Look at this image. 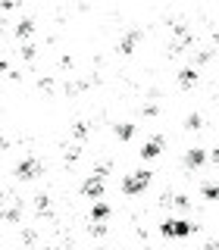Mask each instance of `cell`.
Wrapping results in <instances>:
<instances>
[{
  "label": "cell",
  "mask_w": 219,
  "mask_h": 250,
  "mask_svg": "<svg viewBox=\"0 0 219 250\" xmlns=\"http://www.w3.org/2000/svg\"><path fill=\"white\" fill-rule=\"evenodd\" d=\"M163 238H188V234L194 231L191 222H185V219H166V222L160 225Z\"/></svg>",
  "instance_id": "obj_1"
},
{
  "label": "cell",
  "mask_w": 219,
  "mask_h": 250,
  "mask_svg": "<svg viewBox=\"0 0 219 250\" xmlns=\"http://www.w3.org/2000/svg\"><path fill=\"white\" fill-rule=\"evenodd\" d=\"M147 185H151V172H147V169L131 172L129 178H122V191H125V194H141Z\"/></svg>",
  "instance_id": "obj_2"
},
{
  "label": "cell",
  "mask_w": 219,
  "mask_h": 250,
  "mask_svg": "<svg viewBox=\"0 0 219 250\" xmlns=\"http://www.w3.org/2000/svg\"><path fill=\"white\" fill-rule=\"evenodd\" d=\"M82 194H85V197H91V200H100V197H104V169H97L88 182L82 185Z\"/></svg>",
  "instance_id": "obj_3"
},
{
  "label": "cell",
  "mask_w": 219,
  "mask_h": 250,
  "mask_svg": "<svg viewBox=\"0 0 219 250\" xmlns=\"http://www.w3.org/2000/svg\"><path fill=\"white\" fill-rule=\"evenodd\" d=\"M41 172H44L41 160H22L19 166H16V175H19V178H25V182H28V178H38Z\"/></svg>",
  "instance_id": "obj_4"
},
{
  "label": "cell",
  "mask_w": 219,
  "mask_h": 250,
  "mask_svg": "<svg viewBox=\"0 0 219 250\" xmlns=\"http://www.w3.org/2000/svg\"><path fill=\"white\" fill-rule=\"evenodd\" d=\"M160 150H163V138H153L141 147V156H144V160H153V156H160Z\"/></svg>",
  "instance_id": "obj_5"
},
{
  "label": "cell",
  "mask_w": 219,
  "mask_h": 250,
  "mask_svg": "<svg viewBox=\"0 0 219 250\" xmlns=\"http://www.w3.org/2000/svg\"><path fill=\"white\" fill-rule=\"evenodd\" d=\"M203 160H207V153H203L200 147H194V150H188V153H185V166H188V169L203 166Z\"/></svg>",
  "instance_id": "obj_6"
},
{
  "label": "cell",
  "mask_w": 219,
  "mask_h": 250,
  "mask_svg": "<svg viewBox=\"0 0 219 250\" xmlns=\"http://www.w3.org/2000/svg\"><path fill=\"white\" fill-rule=\"evenodd\" d=\"M138 41H141V31H131V35H125L122 41H119V50H122V53H131Z\"/></svg>",
  "instance_id": "obj_7"
},
{
  "label": "cell",
  "mask_w": 219,
  "mask_h": 250,
  "mask_svg": "<svg viewBox=\"0 0 219 250\" xmlns=\"http://www.w3.org/2000/svg\"><path fill=\"white\" fill-rule=\"evenodd\" d=\"M178 84H182V88H194V84H197V72H194V69H182V72H178Z\"/></svg>",
  "instance_id": "obj_8"
},
{
  "label": "cell",
  "mask_w": 219,
  "mask_h": 250,
  "mask_svg": "<svg viewBox=\"0 0 219 250\" xmlns=\"http://www.w3.org/2000/svg\"><path fill=\"white\" fill-rule=\"evenodd\" d=\"M31 31H35V22H31V19H22L19 25H16V38H28Z\"/></svg>",
  "instance_id": "obj_9"
},
{
  "label": "cell",
  "mask_w": 219,
  "mask_h": 250,
  "mask_svg": "<svg viewBox=\"0 0 219 250\" xmlns=\"http://www.w3.org/2000/svg\"><path fill=\"white\" fill-rule=\"evenodd\" d=\"M107 216H110L107 203H94V207H91V219H97V222H100V219H107Z\"/></svg>",
  "instance_id": "obj_10"
},
{
  "label": "cell",
  "mask_w": 219,
  "mask_h": 250,
  "mask_svg": "<svg viewBox=\"0 0 219 250\" xmlns=\"http://www.w3.org/2000/svg\"><path fill=\"white\" fill-rule=\"evenodd\" d=\"M116 135H119L122 141H129L131 135H135V125H129V122H122V125H116Z\"/></svg>",
  "instance_id": "obj_11"
},
{
  "label": "cell",
  "mask_w": 219,
  "mask_h": 250,
  "mask_svg": "<svg viewBox=\"0 0 219 250\" xmlns=\"http://www.w3.org/2000/svg\"><path fill=\"white\" fill-rule=\"evenodd\" d=\"M203 197L219 200V185H203Z\"/></svg>",
  "instance_id": "obj_12"
},
{
  "label": "cell",
  "mask_w": 219,
  "mask_h": 250,
  "mask_svg": "<svg viewBox=\"0 0 219 250\" xmlns=\"http://www.w3.org/2000/svg\"><path fill=\"white\" fill-rule=\"evenodd\" d=\"M185 128H200V116H197V113L188 116V119H185Z\"/></svg>",
  "instance_id": "obj_13"
},
{
  "label": "cell",
  "mask_w": 219,
  "mask_h": 250,
  "mask_svg": "<svg viewBox=\"0 0 219 250\" xmlns=\"http://www.w3.org/2000/svg\"><path fill=\"white\" fill-rule=\"evenodd\" d=\"M22 57H25V60L35 57V44H25V47H22Z\"/></svg>",
  "instance_id": "obj_14"
},
{
  "label": "cell",
  "mask_w": 219,
  "mask_h": 250,
  "mask_svg": "<svg viewBox=\"0 0 219 250\" xmlns=\"http://www.w3.org/2000/svg\"><path fill=\"white\" fill-rule=\"evenodd\" d=\"M85 131H88V122H78V125H75V135H78V138H82V135H85Z\"/></svg>",
  "instance_id": "obj_15"
},
{
  "label": "cell",
  "mask_w": 219,
  "mask_h": 250,
  "mask_svg": "<svg viewBox=\"0 0 219 250\" xmlns=\"http://www.w3.org/2000/svg\"><path fill=\"white\" fill-rule=\"evenodd\" d=\"M203 250H219V241H210V244L203 247Z\"/></svg>",
  "instance_id": "obj_16"
}]
</instances>
